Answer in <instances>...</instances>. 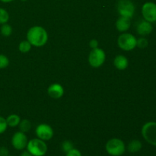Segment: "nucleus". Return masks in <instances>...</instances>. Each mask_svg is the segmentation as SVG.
<instances>
[{
	"label": "nucleus",
	"instance_id": "obj_1",
	"mask_svg": "<svg viewBox=\"0 0 156 156\" xmlns=\"http://www.w3.org/2000/svg\"><path fill=\"white\" fill-rule=\"evenodd\" d=\"M27 41L36 47H41L48 41V34L41 26H34L27 32Z\"/></svg>",
	"mask_w": 156,
	"mask_h": 156
},
{
	"label": "nucleus",
	"instance_id": "obj_2",
	"mask_svg": "<svg viewBox=\"0 0 156 156\" xmlns=\"http://www.w3.org/2000/svg\"><path fill=\"white\" fill-rule=\"evenodd\" d=\"M124 142L118 138H113L108 140L105 145V150L111 156H121L126 152Z\"/></svg>",
	"mask_w": 156,
	"mask_h": 156
},
{
	"label": "nucleus",
	"instance_id": "obj_3",
	"mask_svg": "<svg viewBox=\"0 0 156 156\" xmlns=\"http://www.w3.org/2000/svg\"><path fill=\"white\" fill-rule=\"evenodd\" d=\"M26 149L33 156H44L48 150V147L45 141L38 138L29 140Z\"/></svg>",
	"mask_w": 156,
	"mask_h": 156
},
{
	"label": "nucleus",
	"instance_id": "obj_4",
	"mask_svg": "<svg viewBox=\"0 0 156 156\" xmlns=\"http://www.w3.org/2000/svg\"><path fill=\"white\" fill-rule=\"evenodd\" d=\"M137 39L129 33H123L117 38V45L124 51H131L136 47Z\"/></svg>",
	"mask_w": 156,
	"mask_h": 156
},
{
	"label": "nucleus",
	"instance_id": "obj_5",
	"mask_svg": "<svg viewBox=\"0 0 156 156\" xmlns=\"http://www.w3.org/2000/svg\"><path fill=\"white\" fill-rule=\"evenodd\" d=\"M143 139L152 146H156V122L149 121L145 123L141 129Z\"/></svg>",
	"mask_w": 156,
	"mask_h": 156
},
{
	"label": "nucleus",
	"instance_id": "obj_6",
	"mask_svg": "<svg viewBox=\"0 0 156 156\" xmlns=\"http://www.w3.org/2000/svg\"><path fill=\"white\" fill-rule=\"evenodd\" d=\"M105 59H106V53L99 47L92 49L88 55V62L93 68H100L105 63Z\"/></svg>",
	"mask_w": 156,
	"mask_h": 156
},
{
	"label": "nucleus",
	"instance_id": "obj_7",
	"mask_svg": "<svg viewBox=\"0 0 156 156\" xmlns=\"http://www.w3.org/2000/svg\"><path fill=\"white\" fill-rule=\"evenodd\" d=\"M120 16L132 18L136 11V7L131 0H119L117 5Z\"/></svg>",
	"mask_w": 156,
	"mask_h": 156
},
{
	"label": "nucleus",
	"instance_id": "obj_8",
	"mask_svg": "<svg viewBox=\"0 0 156 156\" xmlns=\"http://www.w3.org/2000/svg\"><path fill=\"white\" fill-rule=\"evenodd\" d=\"M141 12L144 20L150 23L156 22V3L153 2H145L142 6Z\"/></svg>",
	"mask_w": 156,
	"mask_h": 156
},
{
	"label": "nucleus",
	"instance_id": "obj_9",
	"mask_svg": "<svg viewBox=\"0 0 156 156\" xmlns=\"http://www.w3.org/2000/svg\"><path fill=\"white\" fill-rule=\"evenodd\" d=\"M35 133L38 139L44 141H49L54 135L53 129L47 123H41L38 125L35 129Z\"/></svg>",
	"mask_w": 156,
	"mask_h": 156
},
{
	"label": "nucleus",
	"instance_id": "obj_10",
	"mask_svg": "<svg viewBox=\"0 0 156 156\" xmlns=\"http://www.w3.org/2000/svg\"><path fill=\"white\" fill-rule=\"evenodd\" d=\"M12 146L16 150H24L27 147V143H28V140L24 133L21 132V131H18L14 133L12 136V140H11Z\"/></svg>",
	"mask_w": 156,
	"mask_h": 156
},
{
	"label": "nucleus",
	"instance_id": "obj_11",
	"mask_svg": "<svg viewBox=\"0 0 156 156\" xmlns=\"http://www.w3.org/2000/svg\"><path fill=\"white\" fill-rule=\"evenodd\" d=\"M47 94L53 99L61 98L64 94V88L60 84L53 83L47 88Z\"/></svg>",
	"mask_w": 156,
	"mask_h": 156
},
{
	"label": "nucleus",
	"instance_id": "obj_12",
	"mask_svg": "<svg viewBox=\"0 0 156 156\" xmlns=\"http://www.w3.org/2000/svg\"><path fill=\"white\" fill-rule=\"evenodd\" d=\"M153 30L152 23L149 22L146 20H143L138 24L136 27V32L141 37H146L150 34Z\"/></svg>",
	"mask_w": 156,
	"mask_h": 156
},
{
	"label": "nucleus",
	"instance_id": "obj_13",
	"mask_svg": "<svg viewBox=\"0 0 156 156\" xmlns=\"http://www.w3.org/2000/svg\"><path fill=\"white\" fill-rule=\"evenodd\" d=\"M131 26V18L120 16L116 21V28L119 32H126Z\"/></svg>",
	"mask_w": 156,
	"mask_h": 156
},
{
	"label": "nucleus",
	"instance_id": "obj_14",
	"mask_svg": "<svg viewBox=\"0 0 156 156\" xmlns=\"http://www.w3.org/2000/svg\"><path fill=\"white\" fill-rule=\"evenodd\" d=\"M114 65L117 69L125 70L128 67L129 61L127 58L123 55H117L114 59Z\"/></svg>",
	"mask_w": 156,
	"mask_h": 156
},
{
	"label": "nucleus",
	"instance_id": "obj_15",
	"mask_svg": "<svg viewBox=\"0 0 156 156\" xmlns=\"http://www.w3.org/2000/svg\"><path fill=\"white\" fill-rule=\"evenodd\" d=\"M143 148V144L138 140H133L129 143L127 145V150L130 153H136L140 152Z\"/></svg>",
	"mask_w": 156,
	"mask_h": 156
},
{
	"label": "nucleus",
	"instance_id": "obj_16",
	"mask_svg": "<svg viewBox=\"0 0 156 156\" xmlns=\"http://www.w3.org/2000/svg\"><path fill=\"white\" fill-rule=\"evenodd\" d=\"M5 120L8 126H10V127H16L19 125L20 122H21V118H20L19 116L15 114L8 116Z\"/></svg>",
	"mask_w": 156,
	"mask_h": 156
},
{
	"label": "nucleus",
	"instance_id": "obj_17",
	"mask_svg": "<svg viewBox=\"0 0 156 156\" xmlns=\"http://www.w3.org/2000/svg\"><path fill=\"white\" fill-rule=\"evenodd\" d=\"M32 45L26 40V41H22L20 42L19 45H18V50L21 53H27L31 49Z\"/></svg>",
	"mask_w": 156,
	"mask_h": 156
},
{
	"label": "nucleus",
	"instance_id": "obj_18",
	"mask_svg": "<svg viewBox=\"0 0 156 156\" xmlns=\"http://www.w3.org/2000/svg\"><path fill=\"white\" fill-rule=\"evenodd\" d=\"M19 129L20 131L23 133H27L31 128V123L27 119H24V120H21V122L19 123Z\"/></svg>",
	"mask_w": 156,
	"mask_h": 156
},
{
	"label": "nucleus",
	"instance_id": "obj_19",
	"mask_svg": "<svg viewBox=\"0 0 156 156\" xmlns=\"http://www.w3.org/2000/svg\"><path fill=\"white\" fill-rule=\"evenodd\" d=\"M0 32H1V34L4 37L11 36V34H12V26L9 25L7 23L2 24L1 28H0Z\"/></svg>",
	"mask_w": 156,
	"mask_h": 156
},
{
	"label": "nucleus",
	"instance_id": "obj_20",
	"mask_svg": "<svg viewBox=\"0 0 156 156\" xmlns=\"http://www.w3.org/2000/svg\"><path fill=\"white\" fill-rule=\"evenodd\" d=\"M9 20V14L3 8H0V24H6Z\"/></svg>",
	"mask_w": 156,
	"mask_h": 156
},
{
	"label": "nucleus",
	"instance_id": "obj_21",
	"mask_svg": "<svg viewBox=\"0 0 156 156\" xmlns=\"http://www.w3.org/2000/svg\"><path fill=\"white\" fill-rule=\"evenodd\" d=\"M9 59L4 54H0V69L7 68L9 66Z\"/></svg>",
	"mask_w": 156,
	"mask_h": 156
},
{
	"label": "nucleus",
	"instance_id": "obj_22",
	"mask_svg": "<svg viewBox=\"0 0 156 156\" xmlns=\"http://www.w3.org/2000/svg\"><path fill=\"white\" fill-rule=\"evenodd\" d=\"M149 45V41L145 37H141L140 38L137 39L136 47H138L140 49H145Z\"/></svg>",
	"mask_w": 156,
	"mask_h": 156
},
{
	"label": "nucleus",
	"instance_id": "obj_23",
	"mask_svg": "<svg viewBox=\"0 0 156 156\" xmlns=\"http://www.w3.org/2000/svg\"><path fill=\"white\" fill-rule=\"evenodd\" d=\"M74 147H73V143H72L71 141H69V140H65V141L62 143V149L65 153H66L67 152L71 150Z\"/></svg>",
	"mask_w": 156,
	"mask_h": 156
},
{
	"label": "nucleus",
	"instance_id": "obj_24",
	"mask_svg": "<svg viewBox=\"0 0 156 156\" xmlns=\"http://www.w3.org/2000/svg\"><path fill=\"white\" fill-rule=\"evenodd\" d=\"M8 128V124L6 123V120L4 117L0 116V134L4 133Z\"/></svg>",
	"mask_w": 156,
	"mask_h": 156
},
{
	"label": "nucleus",
	"instance_id": "obj_25",
	"mask_svg": "<svg viewBox=\"0 0 156 156\" xmlns=\"http://www.w3.org/2000/svg\"><path fill=\"white\" fill-rule=\"evenodd\" d=\"M66 156H82V153L79 149L73 148L66 153Z\"/></svg>",
	"mask_w": 156,
	"mask_h": 156
},
{
	"label": "nucleus",
	"instance_id": "obj_26",
	"mask_svg": "<svg viewBox=\"0 0 156 156\" xmlns=\"http://www.w3.org/2000/svg\"><path fill=\"white\" fill-rule=\"evenodd\" d=\"M98 41H97L96 39H92L89 42V46L90 47H91V49H94V48H97V47H98Z\"/></svg>",
	"mask_w": 156,
	"mask_h": 156
},
{
	"label": "nucleus",
	"instance_id": "obj_27",
	"mask_svg": "<svg viewBox=\"0 0 156 156\" xmlns=\"http://www.w3.org/2000/svg\"><path fill=\"white\" fill-rule=\"evenodd\" d=\"M9 155V150L6 147L2 146L0 147V156H8Z\"/></svg>",
	"mask_w": 156,
	"mask_h": 156
},
{
	"label": "nucleus",
	"instance_id": "obj_28",
	"mask_svg": "<svg viewBox=\"0 0 156 156\" xmlns=\"http://www.w3.org/2000/svg\"><path fill=\"white\" fill-rule=\"evenodd\" d=\"M20 156H33V155H32L28 151L26 150V151H23V152L21 153V155Z\"/></svg>",
	"mask_w": 156,
	"mask_h": 156
},
{
	"label": "nucleus",
	"instance_id": "obj_29",
	"mask_svg": "<svg viewBox=\"0 0 156 156\" xmlns=\"http://www.w3.org/2000/svg\"><path fill=\"white\" fill-rule=\"evenodd\" d=\"M0 1L3 3H9V2H13L14 0H0Z\"/></svg>",
	"mask_w": 156,
	"mask_h": 156
},
{
	"label": "nucleus",
	"instance_id": "obj_30",
	"mask_svg": "<svg viewBox=\"0 0 156 156\" xmlns=\"http://www.w3.org/2000/svg\"><path fill=\"white\" fill-rule=\"evenodd\" d=\"M21 2H26V1H27V0H21Z\"/></svg>",
	"mask_w": 156,
	"mask_h": 156
},
{
	"label": "nucleus",
	"instance_id": "obj_31",
	"mask_svg": "<svg viewBox=\"0 0 156 156\" xmlns=\"http://www.w3.org/2000/svg\"><path fill=\"white\" fill-rule=\"evenodd\" d=\"M8 156H12V155H8Z\"/></svg>",
	"mask_w": 156,
	"mask_h": 156
}]
</instances>
